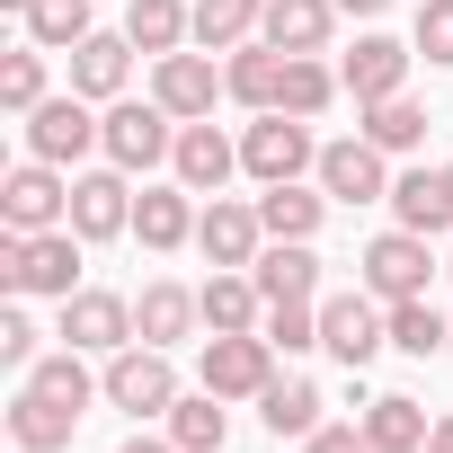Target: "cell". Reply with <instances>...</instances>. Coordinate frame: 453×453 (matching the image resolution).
Instances as JSON below:
<instances>
[{"mask_svg": "<svg viewBox=\"0 0 453 453\" xmlns=\"http://www.w3.org/2000/svg\"><path fill=\"white\" fill-rule=\"evenodd\" d=\"M0 285L10 294H45V303H72L81 294V232H0Z\"/></svg>", "mask_w": 453, "mask_h": 453, "instance_id": "obj_1", "label": "cell"}, {"mask_svg": "<svg viewBox=\"0 0 453 453\" xmlns=\"http://www.w3.org/2000/svg\"><path fill=\"white\" fill-rule=\"evenodd\" d=\"M320 347H329L347 373H365V365L391 347V303H373L365 285H356V294H320Z\"/></svg>", "mask_w": 453, "mask_h": 453, "instance_id": "obj_2", "label": "cell"}, {"mask_svg": "<svg viewBox=\"0 0 453 453\" xmlns=\"http://www.w3.org/2000/svg\"><path fill=\"white\" fill-rule=\"evenodd\" d=\"M107 409H125V418H169L178 409V365H169V347H116L107 356Z\"/></svg>", "mask_w": 453, "mask_h": 453, "instance_id": "obj_3", "label": "cell"}, {"mask_svg": "<svg viewBox=\"0 0 453 453\" xmlns=\"http://www.w3.org/2000/svg\"><path fill=\"white\" fill-rule=\"evenodd\" d=\"M72 222V178L54 160H19L0 178V232H63Z\"/></svg>", "mask_w": 453, "mask_h": 453, "instance_id": "obj_4", "label": "cell"}, {"mask_svg": "<svg viewBox=\"0 0 453 453\" xmlns=\"http://www.w3.org/2000/svg\"><path fill=\"white\" fill-rule=\"evenodd\" d=\"M89 151H107V116H89L81 89H63V98H45V107L27 116V160L72 169V160H89Z\"/></svg>", "mask_w": 453, "mask_h": 453, "instance_id": "obj_5", "label": "cell"}, {"mask_svg": "<svg viewBox=\"0 0 453 453\" xmlns=\"http://www.w3.org/2000/svg\"><path fill=\"white\" fill-rule=\"evenodd\" d=\"M241 169L258 178V187H285V178H303V169H320V142H311V125L303 116H285V107H267L250 134H241Z\"/></svg>", "mask_w": 453, "mask_h": 453, "instance_id": "obj_6", "label": "cell"}, {"mask_svg": "<svg viewBox=\"0 0 453 453\" xmlns=\"http://www.w3.org/2000/svg\"><path fill=\"white\" fill-rule=\"evenodd\" d=\"M356 276H365V294L373 303H409V294H426V276H435V258H426V232H373L365 241V258H356Z\"/></svg>", "mask_w": 453, "mask_h": 453, "instance_id": "obj_7", "label": "cell"}, {"mask_svg": "<svg viewBox=\"0 0 453 453\" xmlns=\"http://www.w3.org/2000/svg\"><path fill=\"white\" fill-rule=\"evenodd\" d=\"M178 151V116L160 107V98H116L107 107V160L134 178V169H160Z\"/></svg>", "mask_w": 453, "mask_h": 453, "instance_id": "obj_8", "label": "cell"}, {"mask_svg": "<svg viewBox=\"0 0 453 453\" xmlns=\"http://www.w3.org/2000/svg\"><path fill=\"white\" fill-rule=\"evenodd\" d=\"M267 382H276V338H267V329H222V338H204V391L258 400Z\"/></svg>", "mask_w": 453, "mask_h": 453, "instance_id": "obj_9", "label": "cell"}, {"mask_svg": "<svg viewBox=\"0 0 453 453\" xmlns=\"http://www.w3.org/2000/svg\"><path fill=\"white\" fill-rule=\"evenodd\" d=\"M382 160H391V151L365 142V134L320 142V187H329V204H391V169H382Z\"/></svg>", "mask_w": 453, "mask_h": 453, "instance_id": "obj_10", "label": "cell"}, {"mask_svg": "<svg viewBox=\"0 0 453 453\" xmlns=\"http://www.w3.org/2000/svg\"><path fill=\"white\" fill-rule=\"evenodd\" d=\"M151 98H160L178 125H204V116H213V98H232V89H222L213 54L196 45V54H160V63H151Z\"/></svg>", "mask_w": 453, "mask_h": 453, "instance_id": "obj_11", "label": "cell"}, {"mask_svg": "<svg viewBox=\"0 0 453 453\" xmlns=\"http://www.w3.org/2000/svg\"><path fill=\"white\" fill-rule=\"evenodd\" d=\"M63 347H81V356H116V347H134V303L81 285V294L63 303Z\"/></svg>", "mask_w": 453, "mask_h": 453, "instance_id": "obj_12", "label": "cell"}, {"mask_svg": "<svg viewBox=\"0 0 453 453\" xmlns=\"http://www.w3.org/2000/svg\"><path fill=\"white\" fill-rule=\"evenodd\" d=\"M196 250H204L213 267H258V250H267V222H258V204L213 196V204L196 213Z\"/></svg>", "mask_w": 453, "mask_h": 453, "instance_id": "obj_13", "label": "cell"}, {"mask_svg": "<svg viewBox=\"0 0 453 453\" xmlns=\"http://www.w3.org/2000/svg\"><path fill=\"white\" fill-rule=\"evenodd\" d=\"M409 63H418V45L356 36V54L338 63V81H347V98H356V107H382V98H400V89H409Z\"/></svg>", "mask_w": 453, "mask_h": 453, "instance_id": "obj_14", "label": "cell"}, {"mask_svg": "<svg viewBox=\"0 0 453 453\" xmlns=\"http://www.w3.org/2000/svg\"><path fill=\"white\" fill-rule=\"evenodd\" d=\"M72 232H81V241H116V232H134V187H125L116 160L89 169V178H72Z\"/></svg>", "mask_w": 453, "mask_h": 453, "instance_id": "obj_15", "label": "cell"}, {"mask_svg": "<svg viewBox=\"0 0 453 453\" xmlns=\"http://www.w3.org/2000/svg\"><path fill=\"white\" fill-rule=\"evenodd\" d=\"M169 169H178V187H196V196H222V178L241 169V142L222 134L213 116H204V125H178V151H169Z\"/></svg>", "mask_w": 453, "mask_h": 453, "instance_id": "obj_16", "label": "cell"}, {"mask_svg": "<svg viewBox=\"0 0 453 453\" xmlns=\"http://www.w3.org/2000/svg\"><path fill=\"white\" fill-rule=\"evenodd\" d=\"M134 241L160 250V258L187 250V241H196V187H178V178H169V187H142V196H134Z\"/></svg>", "mask_w": 453, "mask_h": 453, "instance_id": "obj_17", "label": "cell"}, {"mask_svg": "<svg viewBox=\"0 0 453 453\" xmlns=\"http://www.w3.org/2000/svg\"><path fill=\"white\" fill-rule=\"evenodd\" d=\"M125 72H134V36H107V27H98V36L72 45V89H81L89 107H116V98H125Z\"/></svg>", "mask_w": 453, "mask_h": 453, "instance_id": "obj_18", "label": "cell"}, {"mask_svg": "<svg viewBox=\"0 0 453 453\" xmlns=\"http://www.w3.org/2000/svg\"><path fill=\"white\" fill-rule=\"evenodd\" d=\"M187 329H204V303H196L187 285H169V276H160V285H142V294H134V338H142V347H178Z\"/></svg>", "mask_w": 453, "mask_h": 453, "instance_id": "obj_19", "label": "cell"}, {"mask_svg": "<svg viewBox=\"0 0 453 453\" xmlns=\"http://www.w3.org/2000/svg\"><path fill=\"white\" fill-rule=\"evenodd\" d=\"M329 27H338V0H267V19H258L276 54H329Z\"/></svg>", "mask_w": 453, "mask_h": 453, "instance_id": "obj_20", "label": "cell"}, {"mask_svg": "<svg viewBox=\"0 0 453 453\" xmlns=\"http://www.w3.org/2000/svg\"><path fill=\"white\" fill-rule=\"evenodd\" d=\"M250 276H258L267 303H320V258H311V241H267Z\"/></svg>", "mask_w": 453, "mask_h": 453, "instance_id": "obj_21", "label": "cell"}, {"mask_svg": "<svg viewBox=\"0 0 453 453\" xmlns=\"http://www.w3.org/2000/svg\"><path fill=\"white\" fill-rule=\"evenodd\" d=\"M222 89H232L250 116H267V107H276V89H285V54H276L267 36L232 45V63H222Z\"/></svg>", "mask_w": 453, "mask_h": 453, "instance_id": "obj_22", "label": "cell"}, {"mask_svg": "<svg viewBox=\"0 0 453 453\" xmlns=\"http://www.w3.org/2000/svg\"><path fill=\"white\" fill-rule=\"evenodd\" d=\"M320 409H329V400H320V382H303V373H276V382L258 391V418H267L276 444H285V435H294V444L320 435Z\"/></svg>", "mask_w": 453, "mask_h": 453, "instance_id": "obj_23", "label": "cell"}, {"mask_svg": "<svg viewBox=\"0 0 453 453\" xmlns=\"http://www.w3.org/2000/svg\"><path fill=\"white\" fill-rule=\"evenodd\" d=\"M426 435H435V418H426L409 391L365 400V444H373V453H426Z\"/></svg>", "mask_w": 453, "mask_h": 453, "instance_id": "obj_24", "label": "cell"}, {"mask_svg": "<svg viewBox=\"0 0 453 453\" xmlns=\"http://www.w3.org/2000/svg\"><path fill=\"white\" fill-rule=\"evenodd\" d=\"M258 222H267V241H311L320 222H329V187L285 178V187H267V196H258Z\"/></svg>", "mask_w": 453, "mask_h": 453, "instance_id": "obj_25", "label": "cell"}, {"mask_svg": "<svg viewBox=\"0 0 453 453\" xmlns=\"http://www.w3.org/2000/svg\"><path fill=\"white\" fill-rule=\"evenodd\" d=\"M125 36H134V54H187L196 45V10H187V0H134V10H125Z\"/></svg>", "mask_w": 453, "mask_h": 453, "instance_id": "obj_26", "label": "cell"}, {"mask_svg": "<svg viewBox=\"0 0 453 453\" xmlns=\"http://www.w3.org/2000/svg\"><path fill=\"white\" fill-rule=\"evenodd\" d=\"M19 382H27V391H45V400H63V409H81V418H89V400H107V373H89V365H81V347L36 356Z\"/></svg>", "mask_w": 453, "mask_h": 453, "instance_id": "obj_27", "label": "cell"}, {"mask_svg": "<svg viewBox=\"0 0 453 453\" xmlns=\"http://www.w3.org/2000/svg\"><path fill=\"white\" fill-rule=\"evenodd\" d=\"M72 426H81V409H63V400H45V391L19 382V400H10V435H19V453H63Z\"/></svg>", "mask_w": 453, "mask_h": 453, "instance_id": "obj_28", "label": "cell"}, {"mask_svg": "<svg viewBox=\"0 0 453 453\" xmlns=\"http://www.w3.org/2000/svg\"><path fill=\"white\" fill-rule=\"evenodd\" d=\"M338 98H347V81H338L320 54H285V89H276V107H285V116H303V125H311V116H329Z\"/></svg>", "mask_w": 453, "mask_h": 453, "instance_id": "obj_29", "label": "cell"}, {"mask_svg": "<svg viewBox=\"0 0 453 453\" xmlns=\"http://www.w3.org/2000/svg\"><path fill=\"white\" fill-rule=\"evenodd\" d=\"M222 435H232L222 391H178V409H169V444H178V453H222Z\"/></svg>", "mask_w": 453, "mask_h": 453, "instance_id": "obj_30", "label": "cell"}, {"mask_svg": "<svg viewBox=\"0 0 453 453\" xmlns=\"http://www.w3.org/2000/svg\"><path fill=\"white\" fill-rule=\"evenodd\" d=\"M391 347L400 356H453V311H435L426 294L391 303Z\"/></svg>", "mask_w": 453, "mask_h": 453, "instance_id": "obj_31", "label": "cell"}, {"mask_svg": "<svg viewBox=\"0 0 453 453\" xmlns=\"http://www.w3.org/2000/svg\"><path fill=\"white\" fill-rule=\"evenodd\" d=\"M258 19H267V0H196V45L204 54H232V45L258 36Z\"/></svg>", "mask_w": 453, "mask_h": 453, "instance_id": "obj_32", "label": "cell"}, {"mask_svg": "<svg viewBox=\"0 0 453 453\" xmlns=\"http://www.w3.org/2000/svg\"><path fill=\"white\" fill-rule=\"evenodd\" d=\"M391 213H400V232H453L444 222V178L435 169H409V178H391Z\"/></svg>", "mask_w": 453, "mask_h": 453, "instance_id": "obj_33", "label": "cell"}, {"mask_svg": "<svg viewBox=\"0 0 453 453\" xmlns=\"http://www.w3.org/2000/svg\"><path fill=\"white\" fill-rule=\"evenodd\" d=\"M365 116V142H382V151H418L426 142V107L400 89V98H382V107H356Z\"/></svg>", "mask_w": 453, "mask_h": 453, "instance_id": "obj_34", "label": "cell"}, {"mask_svg": "<svg viewBox=\"0 0 453 453\" xmlns=\"http://www.w3.org/2000/svg\"><path fill=\"white\" fill-rule=\"evenodd\" d=\"M81 36H98V27H89V0H36V10H27V45L72 54Z\"/></svg>", "mask_w": 453, "mask_h": 453, "instance_id": "obj_35", "label": "cell"}, {"mask_svg": "<svg viewBox=\"0 0 453 453\" xmlns=\"http://www.w3.org/2000/svg\"><path fill=\"white\" fill-rule=\"evenodd\" d=\"M0 107H10V116L45 107V45H19L10 63H0Z\"/></svg>", "mask_w": 453, "mask_h": 453, "instance_id": "obj_36", "label": "cell"}, {"mask_svg": "<svg viewBox=\"0 0 453 453\" xmlns=\"http://www.w3.org/2000/svg\"><path fill=\"white\" fill-rule=\"evenodd\" d=\"M258 329L276 338V356H303V347H320V303H267Z\"/></svg>", "mask_w": 453, "mask_h": 453, "instance_id": "obj_37", "label": "cell"}, {"mask_svg": "<svg viewBox=\"0 0 453 453\" xmlns=\"http://www.w3.org/2000/svg\"><path fill=\"white\" fill-rule=\"evenodd\" d=\"M409 45H418L435 72H453V0H418V27H409Z\"/></svg>", "mask_w": 453, "mask_h": 453, "instance_id": "obj_38", "label": "cell"}, {"mask_svg": "<svg viewBox=\"0 0 453 453\" xmlns=\"http://www.w3.org/2000/svg\"><path fill=\"white\" fill-rule=\"evenodd\" d=\"M36 338H45V329H36L19 303L0 311V365H10V373H27V365H36Z\"/></svg>", "mask_w": 453, "mask_h": 453, "instance_id": "obj_39", "label": "cell"}, {"mask_svg": "<svg viewBox=\"0 0 453 453\" xmlns=\"http://www.w3.org/2000/svg\"><path fill=\"white\" fill-rule=\"evenodd\" d=\"M303 453H365V426H320L303 435Z\"/></svg>", "mask_w": 453, "mask_h": 453, "instance_id": "obj_40", "label": "cell"}, {"mask_svg": "<svg viewBox=\"0 0 453 453\" xmlns=\"http://www.w3.org/2000/svg\"><path fill=\"white\" fill-rule=\"evenodd\" d=\"M426 453H453V409L435 418V435H426Z\"/></svg>", "mask_w": 453, "mask_h": 453, "instance_id": "obj_41", "label": "cell"}, {"mask_svg": "<svg viewBox=\"0 0 453 453\" xmlns=\"http://www.w3.org/2000/svg\"><path fill=\"white\" fill-rule=\"evenodd\" d=\"M338 10H347V19H382V10H391V0H338Z\"/></svg>", "mask_w": 453, "mask_h": 453, "instance_id": "obj_42", "label": "cell"}, {"mask_svg": "<svg viewBox=\"0 0 453 453\" xmlns=\"http://www.w3.org/2000/svg\"><path fill=\"white\" fill-rule=\"evenodd\" d=\"M116 453H178V444H160V435H134V444H116Z\"/></svg>", "mask_w": 453, "mask_h": 453, "instance_id": "obj_43", "label": "cell"}, {"mask_svg": "<svg viewBox=\"0 0 453 453\" xmlns=\"http://www.w3.org/2000/svg\"><path fill=\"white\" fill-rule=\"evenodd\" d=\"M435 178H444V222H453V160H444V169H435Z\"/></svg>", "mask_w": 453, "mask_h": 453, "instance_id": "obj_44", "label": "cell"}, {"mask_svg": "<svg viewBox=\"0 0 453 453\" xmlns=\"http://www.w3.org/2000/svg\"><path fill=\"white\" fill-rule=\"evenodd\" d=\"M444 267H453V258H444Z\"/></svg>", "mask_w": 453, "mask_h": 453, "instance_id": "obj_45", "label": "cell"}, {"mask_svg": "<svg viewBox=\"0 0 453 453\" xmlns=\"http://www.w3.org/2000/svg\"><path fill=\"white\" fill-rule=\"evenodd\" d=\"M365 453H373V444H365Z\"/></svg>", "mask_w": 453, "mask_h": 453, "instance_id": "obj_46", "label": "cell"}]
</instances>
